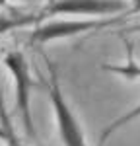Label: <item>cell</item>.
Instances as JSON below:
<instances>
[{
    "label": "cell",
    "instance_id": "1",
    "mask_svg": "<svg viewBox=\"0 0 140 146\" xmlns=\"http://www.w3.org/2000/svg\"><path fill=\"white\" fill-rule=\"evenodd\" d=\"M47 70H49V78H51L49 80V98H51V103H53V111H55L57 129H58V136H60L62 146H88L86 135L82 131L76 115L70 109L64 94H62L57 70L49 62V58H47Z\"/></svg>",
    "mask_w": 140,
    "mask_h": 146
},
{
    "label": "cell",
    "instance_id": "2",
    "mask_svg": "<svg viewBox=\"0 0 140 146\" xmlns=\"http://www.w3.org/2000/svg\"><path fill=\"white\" fill-rule=\"evenodd\" d=\"M4 64L10 70L14 86H16V109L20 113L23 131L27 138H35L33 117H31V88L33 80L29 74V64L22 51H8L4 55Z\"/></svg>",
    "mask_w": 140,
    "mask_h": 146
},
{
    "label": "cell",
    "instance_id": "3",
    "mask_svg": "<svg viewBox=\"0 0 140 146\" xmlns=\"http://www.w3.org/2000/svg\"><path fill=\"white\" fill-rule=\"evenodd\" d=\"M125 16H117V18H101V20H60V22H47V23H37L33 31L29 35L31 43H49V41H57V39H66L74 35L86 33L92 29H103L123 20Z\"/></svg>",
    "mask_w": 140,
    "mask_h": 146
},
{
    "label": "cell",
    "instance_id": "4",
    "mask_svg": "<svg viewBox=\"0 0 140 146\" xmlns=\"http://www.w3.org/2000/svg\"><path fill=\"white\" fill-rule=\"evenodd\" d=\"M127 12V0H53L43 16H111Z\"/></svg>",
    "mask_w": 140,
    "mask_h": 146
},
{
    "label": "cell",
    "instance_id": "5",
    "mask_svg": "<svg viewBox=\"0 0 140 146\" xmlns=\"http://www.w3.org/2000/svg\"><path fill=\"white\" fill-rule=\"evenodd\" d=\"M45 16L43 14H14V16H0V35L8 33L12 29H20L27 25L41 23Z\"/></svg>",
    "mask_w": 140,
    "mask_h": 146
},
{
    "label": "cell",
    "instance_id": "6",
    "mask_svg": "<svg viewBox=\"0 0 140 146\" xmlns=\"http://www.w3.org/2000/svg\"><path fill=\"white\" fill-rule=\"evenodd\" d=\"M136 119H140V103H138V105H134L132 109H128L127 113H123L121 117H117L113 123H109L107 127H105V131L101 133V136H99V146H105V142L109 140V136H113L119 129H123V127L130 125L132 121H136Z\"/></svg>",
    "mask_w": 140,
    "mask_h": 146
},
{
    "label": "cell",
    "instance_id": "7",
    "mask_svg": "<svg viewBox=\"0 0 140 146\" xmlns=\"http://www.w3.org/2000/svg\"><path fill=\"white\" fill-rule=\"evenodd\" d=\"M0 127L4 131V142H6V146H27L20 136L16 135V129H14V123H12V117L6 111L2 94H0Z\"/></svg>",
    "mask_w": 140,
    "mask_h": 146
},
{
    "label": "cell",
    "instance_id": "8",
    "mask_svg": "<svg viewBox=\"0 0 140 146\" xmlns=\"http://www.w3.org/2000/svg\"><path fill=\"white\" fill-rule=\"evenodd\" d=\"M109 72H117V74H123L127 78H136L140 76V68L136 66V62H130V66H103Z\"/></svg>",
    "mask_w": 140,
    "mask_h": 146
},
{
    "label": "cell",
    "instance_id": "9",
    "mask_svg": "<svg viewBox=\"0 0 140 146\" xmlns=\"http://www.w3.org/2000/svg\"><path fill=\"white\" fill-rule=\"evenodd\" d=\"M130 4H132V8L127 12H123V16H127V14H136V12H140V0H128Z\"/></svg>",
    "mask_w": 140,
    "mask_h": 146
},
{
    "label": "cell",
    "instance_id": "10",
    "mask_svg": "<svg viewBox=\"0 0 140 146\" xmlns=\"http://www.w3.org/2000/svg\"><path fill=\"white\" fill-rule=\"evenodd\" d=\"M125 31H138V33H140V23H138V25H132V27H128V29H125Z\"/></svg>",
    "mask_w": 140,
    "mask_h": 146
},
{
    "label": "cell",
    "instance_id": "11",
    "mask_svg": "<svg viewBox=\"0 0 140 146\" xmlns=\"http://www.w3.org/2000/svg\"><path fill=\"white\" fill-rule=\"evenodd\" d=\"M8 2H12V0H0V6H6Z\"/></svg>",
    "mask_w": 140,
    "mask_h": 146
},
{
    "label": "cell",
    "instance_id": "12",
    "mask_svg": "<svg viewBox=\"0 0 140 146\" xmlns=\"http://www.w3.org/2000/svg\"><path fill=\"white\" fill-rule=\"evenodd\" d=\"M0 140H4V131H2V127H0Z\"/></svg>",
    "mask_w": 140,
    "mask_h": 146
}]
</instances>
